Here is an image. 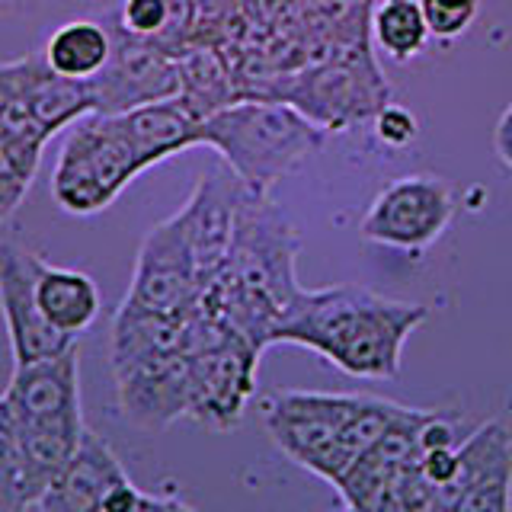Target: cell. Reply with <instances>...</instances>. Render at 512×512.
I'll return each mask as SVG.
<instances>
[{"instance_id": "cell-1", "label": "cell", "mask_w": 512, "mask_h": 512, "mask_svg": "<svg viewBox=\"0 0 512 512\" xmlns=\"http://www.w3.org/2000/svg\"><path fill=\"white\" fill-rule=\"evenodd\" d=\"M426 317L423 304L384 298L362 285L301 288L272 330V343L311 349L352 378L391 381L410 333Z\"/></svg>"}, {"instance_id": "cell-2", "label": "cell", "mask_w": 512, "mask_h": 512, "mask_svg": "<svg viewBox=\"0 0 512 512\" xmlns=\"http://www.w3.org/2000/svg\"><path fill=\"white\" fill-rule=\"evenodd\" d=\"M4 397L20 432L26 484L36 506L42 490L61 474L87 432L77 343L52 359L16 365Z\"/></svg>"}, {"instance_id": "cell-3", "label": "cell", "mask_w": 512, "mask_h": 512, "mask_svg": "<svg viewBox=\"0 0 512 512\" xmlns=\"http://www.w3.org/2000/svg\"><path fill=\"white\" fill-rule=\"evenodd\" d=\"M199 144L218 151L250 192L266 196L324 144V128L301 116L292 103L237 100L199 122Z\"/></svg>"}, {"instance_id": "cell-4", "label": "cell", "mask_w": 512, "mask_h": 512, "mask_svg": "<svg viewBox=\"0 0 512 512\" xmlns=\"http://www.w3.org/2000/svg\"><path fill=\"white\" fill-rule=\"evenodd\" d=\"M138 160L125 141L119 119L90 112L77 119L58 151L52 176V196L71 215H96L119 199L135 180Z\"/></svg>"}, {"instance_id": "cell-5", "label": "cell", "mask_w": 512, "mask_h": 512, "mask_svg": "<svg viewBox=\"0 0 512 512\" xmlns=\"http://www.w3.org/2000/svg\"><path fill=\"white\" fill-rule=\"evenodd\" d=\"M388 93L391 87L378 71L372 48L359 45L282 77L276 100L292 103L324 132H340L375 119L378 109L391 103Z\"/></svg>"}, {"instance_id": "cell-6", "label": "cell", "mask_w": 512, "mask_h": 512, "mask_svg": "<svg viewBox=\"0 0 512 512\" xmlns=\"http://www.w3.org/2000/svg\"><path fill=\"white\" fill-rule=\"evenodd\" d=\"M356 397L359 394L279 391L266 397L263 426L295 464L336 484L352 464L340 445V429L356 407Z\"/></svg>"}, {"instance_id": "cell-7", "label": "cell", "mask_w": 512, "mask_h": 512, "mask_svg": "<svg viewBox=\"0 0 512 512\" xmlns=\"http://www.w3.org/2000/svg\"><path fill=\"white\" fill-rule=\"evenodd\" d=\"M455 218V192L429 173L400 176L384 186L362 215L359 231L368 244L423 253L445 234Z\"/></svg>"}, {"instance_id": "cell-8", "label": "cell", "mask_w": 512, "mask_h": 512, "mask_svg": "<svg viewBox=\"0 0 512 512\" xmlns=\"http://www.w3.org/2000/svg\"><path fill=\"white\" fill-rule=\"evenodd\" d=\"M202 292L199 269L192 260L180 215L154 224L141 240L132 285L122 304L151 314H189Z\"/></svg>"}, {"instance_id": "cell-9", "label": "cell", "mask_w": 512, "mask_h": 512, "mask_svg": "<svg viewBox=\"0 0 512 512\" xmlns=\"http://www.w3.org/2000/svg\"><path fill=\"white\" fill-rule=\"evenodd\" d=\"M112 52L106 68L90 80L93 90V112L103 116H119L135 106L167 100L180 93V64L151 39H138L125 32L119 23L109 26Z\"/></svg>"}, {"instance_id": "cell-10", "label": "cell", "mask_w": 512, "mask_h": 512, "mask_svg": "<svg viewBox=\"0 0 512 512\" xmlns=\"http://www.w3.org/2000/svg\"><path fill=\"white\" fill-rule=\"evenodd\" d=\"M260 349L244 336H228L189 356V416L212 429H231L240 423L256 384Z\"/></svg>"}, {"instance_id": "cell-11", "label": "cell", "mask_w": 512, "mask_h": 512, "mask_svg": "<svg viewBox=\"0 0 512 512\" xmlns=\"http://www.w3.org/2000/svg\"><path fill=\"white\" fill-rule=\"evenodd\" d=\"M0 317L10 336L13 368L52 359L77 343L45 320L36 301V253L23 244H0Z\"/></svg>"}, {"instance_id": "cell-12", "label": "cell", "mask_w": 512, "mask_h": 512, "mask_svg": "<svg viewBox=\"0 0 512 512\" xmlns=\"http://www.w3.org/2000/svg\"><path fill=\"white\" fill-rule=\"evenodd\" d=\"M244 192L247 186L231 170H208L202 173V180L196 183V189H192V196L183 202L180 212H176L202 285L221 269L224 256L231 250L237 208Z\"/></svg>"}, {"instance_id": "cell-13", "label": "cell", "mask_w": 512, "mask_h": 512, "mask_svg": "<svg viewBox=\"0 0 512 512\" xmlns=\"http://www.w3.org/2000/svg\"><path fill=\"white\" fill-rule=\"evenodd\" d=\"M119 400L132 423L164 429L176 416L189 413V356L160 352L128 365H116Z\"/></svg>"}, {"instance_id": "cell-14", "label": "cell", "mask_w": 512, "mask_h": 512, "mask_svg": "<svg viewBox=\"0 0 512 512\" xmlns=\"http://www.w3.org/2000/svg\"><path fill=\"white\" fill-rule=\"evenodd\" d=\"M125 477L128 474L116 452L87 429L77 452L52 484L42 490L32 512H100L106 493Z\"/></svg>"}, {"instance_id": "cell-15", "label": "cell", "mask_w": 512, "mask_h": 512, "mask_svg": "<svg viewBox=\"0 0 512 512\" xmlns=\"http://www.w3.org/2000/svg\"><path fill=\"white\" fill-rule=\"evenodd\" d=\"M116 119H119L125 141L132 144L141 173L186 148H199L202 119L180 100V93L167 96V100H154L128 112H119Z\"/></svg>"}, {"instance_id": "cell-16", "label": "cell", "mask_w": 512, "mask_h": 512, "mask_svg": "<svg viewBox=\"0 0 512 512\" xmlns=\"http://www.w3.org/2000/svg\"><path fill=\"white\" fill-rule=\"evenodd\" d=\"M13 74H16V84H20V93L29 112L36 116V122L42 125V132L48 138H52L58 128L84 119L96 109L90 84L58 77L45 64L42 55H26L20 61H13Z\"/></svg>"}, {"instance_id": "cell-17", "label": "cell", "mask_w": 512, "mask_h": 512, "mask_svg": "<svg viewBox=\"0 0 512 512\" xmlns=\"http://www.w3.org/2000/svg\"><path fill=\"white\" fill-rule=\"evenodd\" d=\"M36 301L45 320L58 333L77 340L80 333L96 324L103 308L100 285L84 269L55 266L36 253Z\"/></svg>"}, {"instance_id": "cell-18", "label": "cell", "mask_w": 512, "mask_h": 512, "mask_svg": "<svg viewBox=\"0 0 512 512\" xmlns=\"http://www.w3.org/2000/svg\"><path fill=\"white\" fill-rule=\"evenodd\" d=\"M176 64H180V100L199 119L240 100L237 74L218 45H192Z\"/></svg>"}, {"instance_id": "cell-19", "label": "cell", "mask_w": 512, "mask_h": 512, "mask_svg": "<svg viewBox=\"0 0 512 512\" xmlns=\"http://www.w3.org/2000/svg\"><path fill=\"white\" fill-rule=\"evenodd\" d=\"M109 52H112L109 26L80 16V20L61 23L52 36H48L42 58L58 77L90 84V80L106 68Z\"/></svg>"}, {"instance_id": "cell-20", "label": "cell", "mask_w": 512, "mask_h": 512, "mask_svg": "<svg viewBox=\"0 0 512 512\" xmlns=\"http://www.w3.org/2000/svg\"><path fill=\"white\" fill-rule=\"evenodd\" d=\"M372 39L394 61L420 58L432 39L420 0H378L372 7Z\"/></svg>"}, {"instance_id": "cell-21", "label": "cell", "mask_w": 512, "mask_h": 512, "mask_svg": "<svg viewBox=\"0 0 512 512\" xmlns=\"http://www.w3.org/2000/svg\"><path fill=\"white\" fill-rule=\"evenodd\" d=\"M0 512H32L20 432L4 394H0Z\"/></svg>"}, {"instance_id": "cell-22", "label": "cell", "mask_w": 512, "mask_h": 512, "mask_svg": "<svg viewBox=\"0 0 512 512\" xmlns=\"http://www.w3.org/2000/svg\"><path fill=\"white\" fill-rule=\"evenodd\" d=\"M448 512H512V464L468 484Z\"/></svg>"}, {"instance_id": "cell-23", "label": "cell", "mask_w": 512, "mask_h": 512, "mask_svg": "<svg viewBox=\"0 0 512 512\" xmlns=\"http://www.w3.org/2000/svg\"><path fill=\"white\" fill-rule=\"evenodd\" d=\"M432 39L452 42L471 29L480 13V0H420Z\"/></svg>"}, {"instance_id": "cell-24", "label": "cell", "mask_w": 512, "mask_h": 512, "mask_svg": "<svg viewBox=\"0 0 512 512\" xmlns=\"http://www.w3.org/2000/svg\"><path fill=\"white\" fill-rule=\"evenodd\" d=\"M167 0H122L119 26L138 39H157L160 29L167 26Z\"/></svg>"}, {"instance_id": "cell-25", "label": "cell", "mask_w": 512, "mask_h": 512, "mask_svg": "<svg viewBox=\"0 0 512 512\" xmlns=\"http://www.w3.org/2000/svg\"><path fill=\"white\" fill-rule=\"evenodd\" d=\"M375 132L388 148H410L420 135V125H416V116L407 106L384 103L375 116Z\"/></svg>"}, {"instance_id": "cell-26", "label": "cell", "mask_w": 512, "mask_h": 512, "mask_svg": "<svg viewBox=\"0 0 512 512\" xmlns=\"http://www.w3.org/2000/svg\"><path fill=\"white\" fill-rule=\"evenodd\" d=\"M154 509H157L154 496H144L141 490H135L128 477L106 493V500L100 506V512H154Z\"/></svg>"}, {"instance_id": "cell-27", "label": "cell", "mask_w": 512, "mask_h": 512, "mask_svg": "<svg viewBox=\"0 0 512 512\" xmlns=\"http://www.w3.org/2000/svg\"><path fill=\"white\" fill-rule=\"evenodd\" d=\"M432 448H455V420H448L439 410L429 416L420 432V452H432Z\"/></svg>"}, {"instance_id": "cell-28", "label": "cell", "mask_w": 512, "mask_h": 512, "mask_svg": "<svg viewBox=\"0 0 512 512\" xmlns=\"http://www.w3.org/2000/svg\"><path fill=\"white\" fill-rule=\"evenodd\" d=\"M496 154H500L506 164L512 167V103H509V109L503 112V119H500V125H496Z\"/></svg>"}, {"instance_id": "cell-29", "label": "cell", "mask_w": 512, "mask_h": 512, "mask_svg": "<svg viewBox=\"0 0 512 512\" xmlns=\"http://www.w3.org/2000/svg\"><path fill=\"white\" fill-rule=\"evenodd\" d=\"M154 512H199V509H192L180 500H157V509Z\"/></svg>"}, {"instance_id": "cell-30", "label": "cell", "mask_w": 512, "mask_h": 512, "mask_svg": "<svg viewBox=\"0 0 512 512\" xmlns=\"http://www.w3.org/2000/svg\"><path fill=\"white\" fill-rule=\"evenodd\" d=\"M16 4H20V0H0V13L10 10V7H16Z\"/></svg>"}, {"instance_id": "cell-31", "label": "cell", "mask_w": 512, "mask_h": 512, "mask_svg": "<svg viewBox=\"0 0 512 512\" xmlns=\"http://www.w3.org/2000/svg\"><path fill=\"white\" fill-rule=\"evenodd\" d=\"M349 4H375V0H349Z\"/></svg>"}, {"instance_id": "cell-32", "label": "cell", "mask_w": 512, "mask_h": 512, "mask_svg": "<svg viewBox=\"0 0 512 512\" xmlns=\"http://www.w3.org/2000/svg\"><path fill=\"white\" fill-rule=\"evenodd\" d=\"M346 512H352V509H346Z\"/></svg>"}]
</instances>
